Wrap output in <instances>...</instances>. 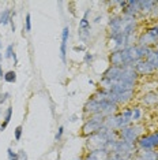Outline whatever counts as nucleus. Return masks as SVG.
Instances as JSON below:
<instances>
[{
	"mask_svg": "<svg viewBox=\"0 0 158 160\" xmlns=\"http://www.w3.org/2000/svg\"><path fill=\"white\" fill-rule=\"evenodd\" d=\"M117 140H118V132H114V130H109L104 127L101 132L86 138V148L89 151L105 149V147L110 141H117Z\"/></svg>",
	"mask_w": 158,
	"mask_h": 160,
	"instance_id": "f257e3e1",
	"label": "nucleus"
},
{
	"mask_svg": "<svg viewBox=\"0 0 158 160\" xmlns=\"http://www.w3.org/2000/svg\"><path fill=\"white\" fill-rule=\"evenodd\" d=\"M151 48H146V47H141L138 44L130 45L127 48L121 49L123 52V59H124V66H132L134 67L138 62L146 59L147 53L150 52Z\"/></svg>",
	"mask_w": 158,
	"mask_h": 160,
	"instance_id": "f03ea898",
	"label": "nucleus"
},
{
	"mask_svg": "<svg viewBox=\"0 0 158 160\" xmlns=\"http://www.w3.org/2000/svg\"><path fill=\"white\" fill-rule=\"evenodd\" d=\"M105 151H108L110 155H114V156L132 159L136 152V145L123 140H117V141H110L105 147Z\"/></svg>",
	"mask_w": 158,
	"mask_h": 160,
	"instance_id": "7ed1b4c3",
	"label": "nucleus"
},
{
	"mask_svg": "<svg viewBox=\"0 0 158 160\" xmlns=\"http://www.w3.org/2000/svg\"><path fill=\"white\" fill-rule=\"evenodd\" d=\"M146 127L142 123H132V125L118 130V140L127 141L131 144H136L138 140L145 134Z\"/></svg>",
	"mask_w": 158,
	"mask_h": 160,
	"instance_id": "20e7f679",
	"label": "nucleus"
},
{
	"mask_svg": "<svg viewBox=\"0 0 158 160\" xmlns=\"http://www.w3.org/2000/svg\"><path fill=\"white\" fill-rule=\"evenodd\" d=\"M104 123H105V116L102 115H93L85 119V123L82 125L81 133L83 137H90L93 134L101 132L104 129Z\"/></svg>",
	"mask_w": 158,
	"mask_h": 160,
	"instance_id": "39448f33",
	"label": "nucleus"
},
{
	"mask_svg": "<svg viewBox=\"0 0 158 160\" xmlns=\"http://www.w3.org/2000/svg\"><path fill=\"white\" fill-rule=\"evenodd\" d=\"M114 121H116V129L117 132L124 127L132 125V108L131 107H124L118 112L114 114Z\"/></svg>",
	"mask_w": 158,
	"mask_h": 160,
	"instance_id": "423d86ee",
	"label": "nucleus"
},
{
	"mask_svg": "<svg viewBox=\"0 0 158 160\" xmlns=\"http://www.w3.org/2000/svg\"><path fill=\"white\" fill-rule=\"evenodd\" d=\"M135 145H136V149H142V151H157L158 149V142L156 140L154 133L143 134Z\"/></svg>",
	"mask_w": 158,
	"mask_h": 160,
	"instance_id": "0eeeda50",
	"label": "nucleus"
},
{
	"mask_svg": "<svg viewBox=\"0 0 158 160\" xmlns=\"http://www.w3.org/2000/svg\"><path fill=\"white\" fill-rule=\"evenodd\" d=\"M89 14H90V8H87L82 17V19L79 21V26H78V36L82 41H87L90 37V32H91V25L89 21Z\"/></svg>",
	"mask_w": 158,
	"mask_h": 160,
	"instance_id": "6e6552de",
	"label": "nucleus"
},
{
	"mask_svg": "<svg viewBox=\"0 0 158 160\" xmlns=\"http://www.w3.org/2000/svg\"><path fill=\"white\" fill-rule=\"evenodd\" d=\"M121 26H123V14H112L108 19V30L109 36L120 34Z\"/></svg>",
	"mask_w": 158,
	"mask_h": 160,
	"instance_id": "1a4fd4ad",
	"label": "nucleus"
},
{
	"mask_svg": "<svg viewBox=\"0 0 158 160\" xmlns=\"http://www.w3.org/2000/svg\"><path fill=\"white\" fill-rule=\"evenodd\" d=\"M134 68H135L136 74H138L139 77H147V75H153V74L157 72L156 70H154V67L146 59L138 62V63L134 66Z\"/></svg>",
	"mask_w": 158,
	"mask_h": 160,
	"instance_id": "9d476101",
	"label": "nucleus"
},
{
	"mask_svg": "<svg viewBox=\"0 0 158 160\" xmlns=\"http://www.w3.org/2000/svg\"><path fill=\"white\" fill-rule=\"evenodd\" d=\"M121 14L138 19V15H141V11H139V0H128L127 6H125V8L121 11Z\"/></svg>",
	"mask_w": 158,
	"mask_h": 160,
	"instance_id": "9b49d317",
	"label": "nucleus"
},
{
	"mask_svg": "<svg viewBox=\"0 0 158 160\" xmlns=\"http://www.w3.org/2000/svg\"><path fill=\"white\" fill-rule=\"evenodd\" d=\"M136 44L141 45V47H146V48H154L157 44V41L154 40L151 36L147 33L146 30L141 32V33L138 34V38H136Z\"/></svg>",
	"mask_w": 158,
	"mask_h": 160,
	"instance_id": "f8f14e48",
	"label": "nucleus"
},
{
	"mask_svg": "<svg viewBox=\"0 0 158 160\" xmlns=\"http://www.w3.org/2000/svg\"><path fill=\"white\" fill-rule=\"evenodd\" d=\"M109 156L110 153L105 149H94V151H89L82 160H108Z\"/></svg>",
	"mask_w": 158,
	"mask_h": 160,
	"instance_id": "ddd939ff",
	"label": "nucleus"
},
{
	"mask_svg": "<svg viewBox=\"0 0 158 160\" xmlns=\"http://www.w3.org/2000/svg\"><path fill=\"white\" fill-rule=\"evenodd\" d=\"M68 38H70V28L64 26L62 32V44H60V58L62 60L66 63L67 60V44H68Z\"/></svg>",
	"mask_w": 158,
	"mask_h": 160,
	"instance_id": "4468645a",
	"label": "nucleus"
},
{
	"mask_svg": "<svg viewBox=\"0 0 158 160\" xmlns=\"http://www.w3.org/2000/svg\"><path fill=\"white\" fill-rule=\"evenodd\" d=\"M141 103L146 107H156V105H158V92L150 90V92L145 93L141 97Z\"/></svg>",
	"mask_w": 158,
	"mask_h": 160,
	"instance_id": "2eb2a0df",
	"label": "nucleus"
},
{
	"mask_svg": "<svg viewBox=\"0 0 158 160\" xmlns=\"http://www.w3.org/2000/svg\"><path fill=\"white\" fill-rule=\"evenodd\" d=\"M134 160H158V149L157 151H142V149H136Z\"/></svg>",
	"mask_w": 158,
	"mask_h": 160,
	"instance_id": "dca6fc26",
	"label": "nucleus"
},
{
	"mask_svg": "<svg viewBox=\"0 0 158 160\" xmlns=\"http://www.w3.org/2000/svg\"><path fill=\"white\" fill-rule=\"evenodd\" d=\"M158 4V2L156 0H139V11H141V15L149 17L150 12L153 11V8Z\"/></svg>",
	"mask_w": 158,
	"mask_h": 160,
	"instance_id": "f3484780",
	"label": "nucleus"
},
{
	"mask_svg": "<svg viewBox=\"0 0 158 160\" xmlns=\"http://www.w3.org/2000/svg\"><path fill=\"white\" fill-rule=\"evenodd\" d=\"M109 66L124 67V59L121 51H110L109 53Z\"/></svg>",
	"mask_w": 158,
	"mask_h": 160,
	"instance_id": "a211bd4d",
	"label": "nucleus"
},
{
	"mask_svg": "<svg viewBox=\"0 0 158 160\" xmlns=\"http://www.w3.org/2000/svg\"><path fill=\"white\" fill-rule=\"evenodd\" d=\"M14 17H15V10H10V8H6L0 12V25L6 26L8 25L11 21H14Z\"/></svg>",
	"mask_w": 158,
	"mask_h": 160,
	"instance_id": "6ab92c4d",
	"label": "nucleus"
},
{
	"mask_svg": "<svg viewBox=\"0 0 158 160\" xmlns=\"http://www.w3.org/2000/svg\"><path fill=\"white\" fill-rule=\"evenodd\" d=\"M146 60L149 62L154 67V70L158 72V49H156V48L150 49V52L147 53V56H146Z\"/></svg>",
	"mask_w": 158,
	"mask_h": 160,
	"instance_id": "aec40b11",
	"label": "nucleus"
},
{
	"mask_svg": "<svg viewBox=\"0 0 158 160\" xmlns=\"http://www.w3.org/2000/svg\"><path fill=\"white\" fill-rule=\"evenodd\" d=\"M132 108V123H139L143 118V110L141 105H134Z\"/></svg>",
	"mask_w": 158,
	"mask_h": 160,
	"instance_id": "412c9836",
	"label": "nucleus"
},
{
	"mask_svg": "<svg viewBox=\"0 0 158 160\" xmlns=\"http://www.w3.org/2000/svg\"><path fill=\"white\" fill-rule=\"evenodd\" d=\"M11 118H12V107H11V105H8V107H7V110H6V112H4L3 122L0 123V129H2V132H3V130H6V127L8 126V123H10V121H11Z\"/></svg>",
	"mask_w": 158,
	"mask_h": 160,
	"instance_id": "4be33fe9",
	"label": "nucleus"
},
{
	"mask_svg": "<svg viewBox=\"0 0 158 160\" xmlns=\"http://www.w3.org/2000/svg\"><path fill=\"white\" fill-rule=\"evenodd\" d=\"M145 30L149 33L151 37L156 40V41L158 42V22H156V23H151L150 26H147Z\"/></svg>",
	"mask_w": 158,
	"mask_h": 160,
	"instance_id": "5701e85b",
	"label": "nucleus"
},
{
	"mask_svg": "<svg viewBox=\"0 0 158 160\" xmlns=\"http://www.w3.org/2000/svg\"><path fill=\"white\" fill-rule=\"evenodd\" d=\"M4 79L6 82H8V83H15L16 82V72L14 71V70H10V71H6V74H4Z\"/></svg>",
	"mask_w": 158,
	"mask_h": 160,
	"instance_id": "b1692460",
	"label": "nucleus"
},
{
	"mask_svg": "<svg viewBox=\"0 0 158 160\" xmlns=\"http://www.w3.org/2000/svg\"><path fill=\"white\" fill-rule=\"evenodd\" d=\"M25 32H31V15L30 14H26V18H25V28H23Z\"/></svg>",
	"mask_w": 158,
	"mask_h": 160,
	"instance_id": "393cba45",
	"label": "nucleus"
},
{
	"mask_svg": "<svg viewBox=\"0 0 158 160\" xmlns=\"http://www.w3.org/2000/svg\"><path fill=\"white\" fill-rule=\"evenodd\" d=\"M15 53V51H14V45L10 44L6 47V51H4V58L6 59H10V58H12V55Z\"/></svg>",
	"mask_w": 158,
	"mask_h": 160,
	"instance_id": "a878e982",
	"label": "nucleus"
},
{
	"mask_svg": "<svg viewBox=\"0 0 158 160\" xmlns=\"http://www.w3.org/2000/svg\"><path fill=\"white\" fill-rule=\"evenodd\" d=\"M22 133H23V127L16 126L15 130H14V138H15V141H19L22 138Z\"/></svg>",
	"mask_w": 158,
	"mask_h": 160,
	"instance_id": "bb28decb",
	"label": "nucleus"
},
{
	"mask_svg": "<svg viewBox=\"0 0 158 160\" xmlns=\"http://www.w3.org/2000/svg\"><path fill=\"white\" fill-rule=\"evenodd\" d=\"M63 134H64V127H63V126H60L59 129H57L56 134H55V141H60V140H62Z\"/></svg>",
	"mask_w": 158,
	"mask_h": 160,
	"instance_id": "cd10ccee",
	"label": "nucleus"
},
{
	"mask_svg": "<svg viewBox=\"0 0 158 160\" xmlns=\"http://www.w3.org/2000/svg\"><path fill=\"white\" fill-rule=\"evenodd\" d=\"M93 59H94V56H93V53H90V52H85L83 62H85L86 64H90L91 62H93Z\"/></svg>",
	"mask_w": 158,
	"mask_h": 160,
	"instance_id": "c85d7f7f",
	"label": "nucleus"
},
{
	"mask_svg": "<svg viewBox=\"0 0 158 160\" xmlns=\"http://www.w3.org/2000/svg\"><path fill=\"white\" fill-rule=\"evenodd\" d=\"M7 156H8V159H14V158H19V153H18V152H14L12 148H8L7 149Z\"/></svg>",
	"mask_w": 158,
	"mask_h": 160,
	"instance_id": "c756f323",
	"label": "nucleus"
},
{
	"mask_svg": "<svg viewBox=\"0 0 158 160\" xmlns=\"http://www.w3.org/2000/svg\"><path fill=\"white\" fill-rule=\"evenodd\" d=\"M8 97H10V93H8V92L0 93V105H2V104H4L6 101L8 100Z\"/></svg>",
	"mask_w": 158,
	"mask_h": 160,
	"instance_id": "7c9ffc66",
	"label": "nucleus"
},
{
	"mask_svg": "<svg viewBox=\"0 0 158 160\" xmlns=\"http://www.w3.org/2000/svg\"><path fill=\"white\" fill-rule=\"evenodd\" d=\"M18 153H19V159L21 160H27V155H26V152L25 151H19Z\"/></svg>",
	"mask_w": 158,
	"mask_h": 160,
	"instance_id": "2f4dec72",
	"label": "nucleus"
},
{
	"mask_svg": "<svg viewBox=\"0 0 158 160\" xmlns=\"http://www.w3.org/2000/svg\"><path fill=\"white\" fill-rule=\"evenodd\" d=\"M86 48H85V45H75L74 47V51H77V52H78V51H85Z\"/></svg>",
	"mask_w": 158,
	"mask_h": 160,
	"instance_id": "473e14b6",
	"label": "nucleus"
},
{
	"mask_svg": "<svg viewBox=\"0 0 158 160\" xmlns=\"http://www.w3.org/2000/svg\"><path fill=\"white\" fill-rule=\"evenodd\" d=\"M4 74H6V72L3 71V68H2V64H0V79H3V78H4Z\"/></svg>",
	"mask_w": 158,
	"mask_h": 160,
	"instance_id": "72a5a7b5",
	"label": "nucleus"
},
{
	"mask_svg": "<svg viewBox=\"0 0 158 160\" xmlns=\"http://www.w3.org/2000/svg\"><path fill=\"white\" fill-rule=\"evenodd\" d=\"M154 133V136H156V140H157V142H158V130L157 132H153Z\"/></svg>",
	"mask_w": 158,
	"mask_h": 160,
	"instance_id": "f704fd0d",
	"label": "nucleus"
},
{
	"mask_svg": "<svg viewBox=\"0 0 158 160\" xmlns=\"http://www.w3.org/2000/svg\"><path fill=\"white\" fill-rule=\"evenodd\" d=\"M2 59H3V53L0 52V62H2Z\"/></svg>",
	"mask_w": 158,
	"mask_h": 160,
	"instance_id": "c9c22d12",
	"label": "nucleus"
},
{
	"mask_svg": "<svg viewBox=\"0 0 158 160\" xmlns=\"http://www.w3.org/2000/svg\"><path fill=\"white\" fill-rule=\"evenodd\" d=\"M8 160H19V158H14V159H8Z\"/></svg>",
	"mask_w": 158,
	"mask_h": 160,
	"instance_id": "e433bc0d",
	"label": "nucleus"
},
{
	"mask_svg": "<svg viewBox=\"0 0 158 160\" xmlns=\"http://www.w3.org/2000/svg\"><path fill=\"white\" fill-rule=\"evenodd\" d=\"M154 48H156V49H158V42H157V44H156V47H154Z\"/></svg>",
	"mask_w": 158,
	"mask_h": 160,
	"instance_id": "4c0bfd02",
	"label": "nucleus"
},
{
	"mask_svg": "<svg viewBox=\"0 0 158 160\" xmlns=\"http://www.w3.org/2000/svg\"><path fill=\"white\" fill-rule=\"evenodd\" d=\"M0 115H2V110H0Z\"/></svg>",
	"mask_w": 158,
	"mask_h": 160,
	"instance_id": "58836bf2",
	"label": "nucleus"
},
{
	"mask_svg": "<svg viewBox=\"0 0 158 160\" xmlns=\"http://www.w3.org/2000/svg\"><path fill=\"white\" fill-rule=\"evenodd\" d=\"M0 48H2V44H0Z\"/></svg>",
	"mask_w": 158,
	"mask_h": 160,
	"instance_id": "ea45409f",
	"label": "nucleus"
},
{
	"mask_svg": "<svg viewBox=\"0 0 158 160\" xmlns=\"http://www.w3.org/2000/svg\"><path fill=\"white\" fill-rule=\"evenodd\" d=\"M0 132H2V129H0Z\"/></svg>",
	"mask_w": 158,
	"mask_h": 160,
	"instance_id": "a19ab883",
	"label": "nucleus"
}]
</instances>
